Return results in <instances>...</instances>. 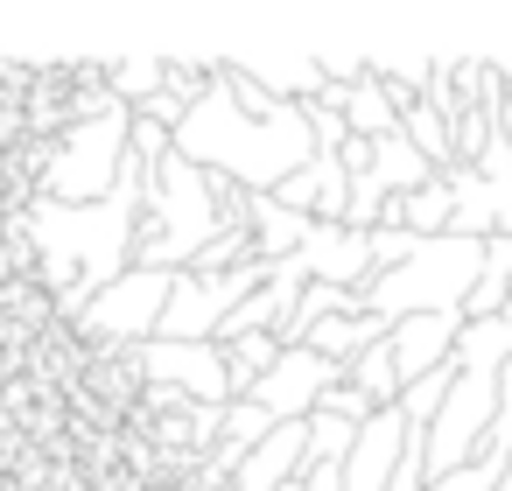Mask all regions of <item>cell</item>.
I'll return each instance as SVG.
<instances>
[{
    "label": "cell",
    "instance_id": "9a60e30c",
    "mask_svg": "<svg viewBox=\"0 0 512 491\" xmlns=\"http://www.w3.org/2000/svg\"><path fill=\"white\" fill-rule=\"evenodd\" d=\"M386 330H393V323H379V316L351 309V316H330V323H316V330H309V351H323L330 365H344V372H351V365H358V358H365V351H372Z\"/></svg>",
    "mask_w": 512,
    "mask_h": 491
},
{
    "label": "cell",
    "instance_id": "6da1fadb",
    "mask_svg": "<svg viewBox=\"0 0 512 491\" xmlns=\"http://www.w3.org/2000/svg\"><path fill=\"white\" fill-rule=\"evenodd\" d=\"M141 204H148V169L141 162L99 204H50V197L36 204V253H43V281L57 288V316L78 323L85 302L134 267Z\"/></svg>",
    "mask_w": 512,
    "mask_h": 491
},
{
    "label": "cell",
    "instance_id": "5bb4252c",
    "mask_svg": "<svg viewBox=\"0 0 512 491\" xmlns=\"http://www.w3.org/2000/svg\"><path fill=\"white\" fill-rule=\"evenodd\" d=\"M365 176H372L386 197H414V190H421V183H435L442 169H435L407 134H386V141H372V169H365Z\"/></svg>",
    "mask_w": 512,
    "mask_h": 491
},
{
    "label": "cell",
    "instance_id": "52a82bcc",
    "mask_svg": "<svg viewBox=\"0 0 512 491\" xmlns=\"http://www.w3.org/2000/svg\"><path fill=\"white\" fill-rule=\"evenodd\" d=\"M330 386H344V365H330V358H323V351H309V344H288V351L260 372V386H253L246 400L281 428V421H309V414L323 407V393H330Z\"/></svg>",
    "mask_w": 512,
    "mask_h": 491
},
{
    "label": "cell",
    "instance_id": "5b68a950",
    "mask_svg": "<svg viewBox=\"0 0 512 491\" xmlns=\"http://www.w3.org/2000/svg\"><path fill=\"white\" fill-rule=\"evenodd\" d=\"M169 288L176 274H155V267H127L113 288H99L78 316V337H99L113 351H141L162 337V309H169Z\"/></svg>",
    "mask_w": 512,
    "mask_h": 491
},
{
    "label": "cell",
    "instance_id": "3957f363",
    "mask_svg": "<svg viewBox=\"0 0 512 491\" xmlns=\"http://www.w3.org/2000/svg\"><path fill=\"white\" fill-rule=\"evenodd\" d=\"M477 274H484V239L442 232V239H421L393 274H372V281L358 288V309L379 316V323H407V316H463Z\"/></svg>",
    "mask_w": 512,
    "mask_h": 491
},
{
    "label": "cell",
    "instance_id": "4fadbf2b",
    "mask_svg": "<svg viewBox=\"0 0 512 491\" xmlns=\"http://www.w3.org/2000/svg\"><path fill=\"white\" fill-rule=\"evenodd\" d=\"M246 218H253V253L274 267V260H295L302 253V239L316 232V218H302V211H288L281 197H253L246 204Z\"/></svg>",
    "mask_w": 512,
    "mask_h": 491
},
{
    "label": "cell",
    "instance_id": "ba28073f",
    "mask_svg": "<svg viewBox=\"0 0 512 491\" xmlns=\"http://www.w3.org/2000/svg\"><path fill=\"white\" fill-rule=\"evenodd\" d=\"M414 442V421L400 407H379L365 428H358V449L344 456V491H393V470Z\"/></svg>",
    "mask_w": 512,
    "mask_h": 491
},
{
    "label": "cell",
    "instance_id": "7402d4cb",
    "mask_svg": "<svg viewBox=\"0 0 512 491\" xmlns=\"http://www.w3.org/2000/svg\"><path fill=\"white\" fill-rule=\"evenodd\" d=\"M414 246H421L414 232H400V225H379V232H372V274H393V267L414 253Z\"/></svg>",
    "mask_w": 512,
    "mask_h": 491
},
{
    "label": "cell",
    "instance_id": "d4e9b609",
    "mask_svg": "<svg viewBox=\"0 0 512 491\" xmlns=\"http://www.w3.org/2000/svg\"><path fill=\"white\" fill-rule=\"evenodd\" d=\"M484 267H498V274H512V239H484Z\"/></svg>",
    "mask_w": 512,
    "mask_h": 491
},
{
    "label": "cell",
    "instance_id": "7a4b0ae2",
    "mask_svg": "<svg viewBox=\"0 0 512 491\" xmlns=\"http://www.w3.org/2000/svg\"><path fill=\"white\" fill-rule=\"evenodd\" d=\"M218 232H225V183L204 176L183 155L155 162L148 169V204H141V232H134V267L190 274Z\"/></svg>",
    "mask_w": 512,
    "mask_h": 491
},
{
    "label": "cell",
    "instance_id": "9c48e42d",
    "mask_svg": "<svg viewBox=\"0 0 512 491\" xmlns=\"http://www.w3.org/2000/svg\"><path fill=\"white\" fill-rule=\"evenodd\" d=\"M302 274L323 281V288H365L372 281V232H351V225H323L302 239Z\"/></svg>",
    "mask_w": 512,
    "mask_h": 491
},
{
    "label": "cell",
    "instance_id": "ac0fdd59",
    "mask_svg": "<svg viewBox=\"0 0 512 491\" xmlns=\"http://www.w3.org/2000/svg\"><path fill=\"white\" fill-rule=\"evenodd\" d=\"M400 134H407L435 169H456V127H449V113H442V106H428V99H421V106H407V113H400Z\"/></svg>",
    "mask_w": 512,
    "mask_h": 491
},
{
    "label": "cell",
    "instance_id": "d6986e66",
    "mask_svg": "<svg viewBox=\"0 0 512 491\" xmlns=\"http://www.w3.org/2000/svg\"><path fill=\"white\" fill-rule=\"evenodd\" d=\"M344 379H351L372 407H400V365H393V344H386V337H379V344H372V351H365Z\"/></svg>",
    "mask_w": 512,
    "mask_h": 491
},
{
    "label": "cell",
    "instance_id": "7c38bea8",
    "mask_svg": "<svg viewBox=\"0 0 512 491\" xmlns=\"http://www.w3.org/2000/svg\"><path fill=\"white\" fill-rule=\"evenodd\" d=\"M302 470H309V421H281V428L232 470V491H288Z\"/></svg>",
    "mask_w": 512,
    "mask_h": 491
},
{
    "label": "cell",
    "instance_id": "cb8c5ba5",
    "mask_svg": "<svg viewBox=\"0 0 512 491\" xmlns=\"http://www.w3.org/2000/svg\"><path fill=\"white\" fill-rule=\"evenodd\" d=\"M491 204H498V232L491 239H512V183H491Z\"/></svg>",
    "mask_w": 512,
    "mask_h": 491
},
{
    "label": "cell",
    "instance_id": "8992f818",
    "mask_svg": "<svg viewBox=\"0 0 512 491\" xmlns=\"http://www.w3.org/2000/svg\"><path fill=\"white\" fill-rule=\"evenodd\" d=\"M127 358H134V372L148 386H169L190 407H232V365H225L218 344H169V337H155V344H141Z\"/></svg>",
    "mask_w": 512,
    "mask_h": 491
},
{
    "label": "cell",
    "instance_id": "277c9868",
    "mask_svg": "<svg viewBox=\"0 0 512 491\" xmlns=\"http://www.w3.org/2000/svg\"><path fill=\"white\" fill-rule=\"evenodd\" d=\"M134 169V113L106 92L99 106H78L43 155V197L50 204H99Z\"/></svg>",
    "mask_w": 512,
    "mask_h": 491
},
{
    "label": "cell",
    "instance_id": "44dd1931",
    "mask_svg": "<svg viewBox=\"0 0 512 491\" xmlns=\"http://www.w3.org/2000/svg\"><path fill=\"white\" fill-rule=\"evenodd\" d=\"M498 470H505V456H477V463H463V470H449V477H428V491H491L498 484Z\"/></svg>",
    "mask_w": 512,
    "mask_h": 491
},
{
    "label": "cell",
    "instance_id": "ffe728a7",
    "mask_svg": "<svg viewBox=\"0 0 512 491\" xmlns=\"http://www.w3.org/2000/svg\"><path fill=\"white\" fill-rule=\"evenodd\" d=\"M358 428L365 421H344V414H309V463H344L358 449Z\"/></svg>",
    "mask_w": 512,
    "mask_h": 491
},
{
    "label": "cell",
    "instance_id": "8fae6325",
    "mask_svg": "<svg viewBox=\"0 0 512 491\" xmlns=\"http://www.w3.org/2000/svg\"><path fill=\"white\" fill-rule=\"evenodd\" d=\"M456 337H463V316H407V323H393L386 344H393V365H400V393L414 379H428L435 365H449Z\"/></svg>",
    "mask_w": 512,
    "mask_h": 491
},
{
    "label": "cell",
    "instance_id": "603a6c76",
    "mask_svg": "<svg viewBox=\"0 0 512 491\" xmlns=\"http://www.w3.org/2000/svg\"><path fill=\"white\" fill-rule=\"evenodd\" d=\"M309 113V134H316V155H344V141H351V127H344V113H323V106H302Z\"/></svg>",
    "mask_w": 512,
    "mask_h": 491
},
{
    "label": "cell",
    "instance_id": "2e32d148",
    "mask_svg": "<svg viewBox=\"0 0 512 491\" xmlns=\"http://www.w3.org/2000/svg\"><path fill=\"white\" fill-rule=\"evenodd\" d=\"M344 127H351L358 141H386V134H400V106H393V92H386L379 78H358V85H351V106H344Z\"/></svg>",
    "mask_w": 512,
    "mask_h": 491
},
{
    "label": "cell",
    "instance_id": "30bf717a",
    "mask_svg": "<svg viewBox=\"0 0 512 491\" xmlns=\"http://www.w3.org/2000/svg\"><path fill=\"white\" fill-rule=\"evenodd\" d=\"M232 71H246L267 99H281V106H309L330 78H323V64H316V50H239V57H225Z\"/></svg>",
    "mask_w": 512,
    "mask_h": 491
},
{
    "label": "cell",
    "instance_id": "e0dca14e",
    "mask_svg": "<svg viewBox=\"0 0 512 491\" xmlns=\"http://www.w3.org/2000/svg\"><path fill=\"white\" fill-rule=\"evenodd\" d=\"M162 78H169V57H113L106 64V92L134 113L148 99H162Z\"/></svg>",
    "mask_w": 512,
    "mask_h": 491
}]
</instances>
